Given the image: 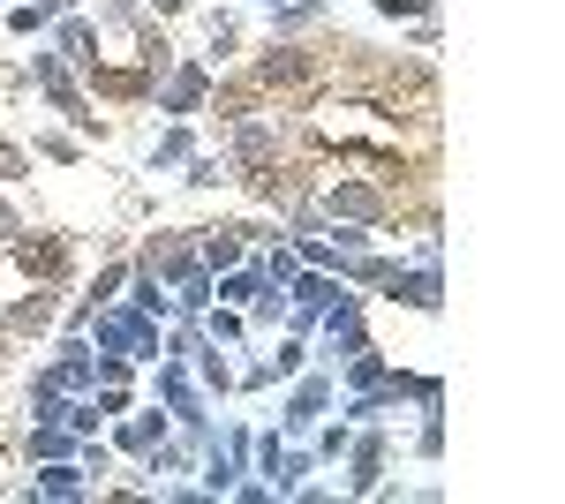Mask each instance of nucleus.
I'll return each instance as SVG.
<instances>
[{
	"label": "nucleus",
	"instance_id": "f257e3e1",
	"mask_svg": "<svg viewBox=\"0 0 565 504\" xmlns=\"http://www.w3.org/2000/svg\"><path fill=\"white\" fill-rule=\"evenodd\" d=\"M324 68H332V61H324V31H317V39H264L257 53L242 61V76H249L271 106H287V114L324 84Z\"/></svg>",
	"mask_w": 565,
	"mask_h": 504
},
{
	"label": "nucleus",
	"instance_id": "f03ea898",
	"mask_svg": "<svg viewBox=\"0 0 565 504\" xmlns=\"http://www.w3.org/2000/svg\"><path fill=\"white\" fill-rule=\"evenodd\" d=\"M0 264L23 279V287H76V242L53 234V226H15L0 242Z\"/></svg>",
	"mask_w": 565,
	"mask_h": 504
},
{
	"label": "nucleus",
	"instance_id": "7ed1b4c3",
	"mask_svg": "<svg viewBox=\"0 0 565 504\" xmlns=\"http://www.w3.org/2000/svg\"><path fill=\"white\" fill-rule=\"evenodd\" d=\"M212 61L204 53H174V68L151 84V114H167V121H196L204 114V98H212Z\"/></svg>",
	"mask_w": 565,
	"mask_h": 504
},
{
	"label": "nucleus",
	"instance_id": "20e7f679",
	"mask_svg": "<svg viewBox=\"0 0 565 504\" xmlns=\"http://www.w3.org/2000/svg\"><path fill=\"white\" fill-rule=\"evenodd\" d=\"M340 407V377L317 362V369H302V377H287V407H279V437H309L317 421Z\"/></svg>",
	"mask_w": 565,
	"mask_h": 504
},
{
	"label": "nucleus",
	"instance_id": "39448f33",
	"mask_svg": "<svg viewBox=\"0 0 565 504\" xmlns=\"http://www.w3.org/2000/svg\"><path fill=\"white\" fill-rule=\"evenodd\" d=\"M340 467H348V497H377V482L392 474V437L385 421H354L348 452H340Z\"/></svg>",
	"mask_w": 565,
	"mask_h": 504
},
{
	"label": "nucleus",
	"instance_id": "423d86ee",
	"mask_svg": "<svg viewBox=\"0 0 565 504\" xmlns=\"http://www.w3.org/2000/svg\"><path fill=\"white\" fill-rule=\"evenodd\" d=\"M129 264H136V271H151L159 287L189 279V271H196V226H159V234H143Z\"/></svg>",
	"mask_w": 565,
	"mask_h": 504
},
{
	"label": "nucleus",
	"instance_id": "0eeeda50",
	"mask_svg": "<svg viewBox=\"0 0 565 504\" xmlns=\"http://www.w3.org/2000/svg\"><path fill=\"white\" fill-rule=\"evenodd\" d=\"M377 294H385L392 309H415V317H437V309H445V271H437V264H399V271H392V279L377 287Z\"/></svg>",
	"mask_w": 565,
	"mask_h": 504
},
{
	"label": "nucleus",
	"instance_id": "6e6552de",
	"mask_svg": "<svg viewBox=\"0 0 565 504\" xmlns=\"http://www.w3.org/2000/svg\"><path fill=\"white\" fill-rule=\"evenodd\" d=\"M45 45H53V53H61V61L76 68V84H84L90 68L106 61V39H98V23H90V15H76V8H68V15H61V23L45 31Z\"/></svg>",
	"mask_w": 565,
	"mask_h": 504
},
{
	"label": "nucleus",
	"instance_id": "1a4fd4ad",
	"mask_svg": "<svg viewBox=\"0 0 565 504\" xmlns=\"http://www.w3.org/2000/svg\"><path fill=\"white\" fill-rule=\"evenodd\" d=\"M106 429H114V460H143V452L174 429V415H167V407H129V415H114Z\"/></svg>",
	"mask_w": 565,
	"mask_h": 504
},
{
	"label": "nucleus",
	"instance_id": "9d476101",
	"mask_svg": "<svg viewBox=\"0 0 565 504\" xmlns=\"http://www.w3.org/2000/svg\"><path fill=\"white\" fill-rule=\"evenodd\" d=\"M23 497L84 504V497H90V474H84V467H76V452H68V460H39V467H31V482H23Z\"/></svg>",
	"mask_w": 565,
	"mask_h": 504
},
{
	"label": "nucleus",
	"instance_id": "9b49d317",
	"mask_svg": "<svg viewBox=\"0 0 565 504\" xmlns=\"http://www.w3.org/2000/svg\"><path fill=\"white\" fill-rule=\"evenodd\" d=\"M332 31V0H271V39H317Z\"/></svg>",
	"mask_w": 565,
	"mask_h": 504
},
{
	"label": "nucleus",
	"instance_id": "f8f14e48",
	"mask_svg": "<svg viewBox=\"0 0 565 504\" xmlns=\"http://www.w3.org/2000/svg\"><path fill=\"white\" fill-rule=\"evenodd\" d=\"M45 377L61 384V392H90V332H61L53 362H45Z\"/></svg>",
	"mask_w": 565,
	"mask_h": 504
},
{
	"label": "nucleus",
	"instance_id": "ddd939ff",
	"mask_svg": "<svg viewBox=\"0 0 565 504\" xmlns=\"http://www.w3.org/2000/svg\"><path fill=\"white\" fill-rule=\"evenodd\" d=\"M399 264H407V256H392V249H377V242H370V249L340 256V279H348L354 294H377V287H385L392 271H399Z\"/></svg>",
	"mask_w": 565,
	"mask_h": 504
},
{
	"label": "nucleus",
	"instance_id": "4468645a",
	"mask_svg": "<svg viewBox=\"0 0 565 504\" xmlns=\"http://www.w3.org/2000/svg\"><path fill=\"white\" fill-rule=\"evenodd\" d=\"M340 287H348V279H340V271H295V279H287V309H302V317H317V309H324V301L340 294Z\"/></svg>",
	"mask_w": 565,
	"mask_h": 504
},
{
	"label": "nucleus",
	"instance_id": "2eb2a0df",
	"mask_svg": "<svg viewBox=\"0 0 565 504\" xmlns=\"http://www.w3.org/2000/svg\"><path fill=\"white\" fill-rule=\"evenodd\" d=\"M68 452H76V429H68V421H31V429H23V467L68 460Z\"/></svg>",
	"mask_w": 565,
	"mask_h": 504
},
{
	"label": "nucleus",
	"instance_id": "dca6fc26",
	"mask_svg": "<svg viewBox=\"0 0 565 504\" xmlns=\"http://www.w3.org/2000/svg\"><path fill=\"white\" fill-rule=\"evenodd\" d=\"M204 39H212L204 61H212V68H234V61H242V15H234V8H212V15H204Z\"/></svg>",
	"mask_w": 565,
	"mask_h": 504
},
{
	"label": "nucleus",
	"instance_id": "f3484780",
	"mask_svg": "<svg viewBox=\"0 0 565 504\" xmlns=\"http://www.w3.org/2000/svg\"><path fill=\"white\" fill-rule=\"evenodd\" d=\"M189 369H196V384H204V399H226V392H234V362H226L218 339H204V346L189 354Z\"/></svg>",
	"mask_w": 565,
	"mask_h": 504
},
{
	"label": "nucleus",
	"instance_id": "a211bd4d",
	"mask_svg": "<svg viewBox=\"0 0 565 504\" xmlns=\"http://www.w3.org/2000/svg\"><path fill=\"white\" fill-rule=\"evenodd\" d=\"M385 369H392V362H385V346L370 339V346H362V354H348V362H340L332 377H340V392H370V384L385 377Z\"/></svg>",
	"mask_w": 565,
	"mask_h": 504
},
{
	"label": "nucleus",
	"instance_id": "6ab92c4d",
	"mask_svg": "<svg viewBox=\"0 0 565 504\" xmlns=\"http://www.w3.org/2000/svg\"><path fill=\"white\" fill-rule=\"evenodd\" d=\"M189 151H196V128H189V121H167V128H159V143H151V173H174Z\"/></svg>",
	"mask_w": 565,
	"mask_h": 504
},
{
	"label": "nucleus",
	"instance_id": "aec40b11",
	"mask_svg": "<svg viewBox=\"0 0 565 504\" xmlns=\"http://www.w3.org/2000/svg\"><path fill=\"white\" fill-rule=\"evenodd\" d=\"M181 181H189V189H204V196H212V189H226V181H234V167H226V159H218V151H204V143H196V151H189V159H181Z\"/></svg>",
	"mask_w": 565,
	"mask_h": 504
},
{
	"label": "nucleus",
	"instance_id": "412c9836",
	"mask_svg": "<svg viewBox=\"0 0 565 504\" xmlns=\"http://www.w3.org/2000/svg\"><path fill=\"white\" fill-rule=\"evenodd\" d=\"M348 437H354V421H348V415H340V421L324 415L317 429H309V460H317V467H340V452H348Z\"/></svg>",
	"mask_w": 565,
	"mask_h": 504
},
{
	"label": "nucleus",
	"instance_id": "4be33fe9",
	"mask_svg": "<svg viewBox=\"0 0 565 504\" xmlns=\"http://www.w3.org/2000/svg\"><path fill=\"white\" fill-rule=\"evenodd\" d=\"M31 159H45V167H76V159H84V136H68V128H39V136H31Z\"/></svg>",
	"mask_w": 565,
	"mask_h": 504
},
{
	"label": "nucleus",
	"instance_id": "5701e85b",
	"mask_svg": "<svg viewBox=\"0 0 565 504\" xmlns=\"http://www.w3.org/2000/svg\"><path fill=\"white\" fill-rule=\"evenodd\" d=\"M264 369H271V384L302 377V369H309V339H302V332H287L279 346H271V354H264Z\"/></svg>",
	"mask_w": 565,
	"mask_h": 504
},
{
	"label": "nucleus",
	"instance_id": "b1692460",
	"mask_svg": "<svg viewBox=\"0 0 565 504\" xmlns=\"http://www.w3.org/2000/svg\"><path fill=\"white\" fill-rule=\"evenodd\" d=\"M196 324H204V339H218V346H242V339H249V317H242V309H226V301H212Z\"/></svg>",
	"mask_w": 565,
	"mask_h": 504
},
{
	"label": "nucleus",
	"instance_id": "393cba45",
	"mask_svg": "<svg viewBox=\"0 0 565 504\" xmlns=\"http://www.w3.org/2000/svg\"><path fill=\"white\" fill-rule=\"evenodd\" d=\"M53 23H61V15H53L45 0H15V8H8V39H45Z\"/></svg>",
	"mask_w": 565,
	"mask_h": 504
},
{
	"label": "nucleus",
	"instance_id": "a878e982",
	"mask_svg": "<svg viewBox=\"0 0 565 504\" xmlns=\"http://www.w3.org/2000/svg\"><path fill=\"white\" fill-rule=\"evenodd\" d=\"M242 317H249V339H257V332H279V324H287V287H264Z\"/></svg>",
	"mask_w": 565,
	"mask_h": 504
},
{
	"label": "nucleus",
	"instance_id": "bb28decb",
	"mask_svg": "<svg viewBox=\"0 0 565 504\" xmlns=\"http://www.w3.org/2000/svg\"><path fill=\"white\" fill-rule=\"evenodd\" d=\"M61 399H68V392L45 377V369H39L31 384H23V407H31V421H61Z\"/></svg>",
	"mask_w": 565,
	"mask_h": 504
},
{
	"label": "nucleus",
	"instance_id": "cd10ccee",
	"mask_svg": "<svg viewBox=\"0 0 565 504\" xmlns=\"http://www.w3.org/2000/svg\"><path fill=\"white\" fill-rule=\"evenodd\" d=\"M415 460H445V407H423V421H415Z\"/></svg>",
	"mask_w": 565,
	"mask_h": 504
},
{
	"label": "nucleus",
	"instance_id": "c85d7f7f",
	"mask_svg": "<svg viewBox=\"0 0 565 504\" xmlns=\"http://www.w3.org/2000/svg\"><path fill=\"white\" fill-rule=\"evenodd\" d=\"M90 384H136V362H129V354H106V346H90Z\"/></svg>",
	"mask_w": 565,
	"mask_h": 504
},
{
	"label": "nucleus",
	"instance_id": "c756f323",
	"mask_svg": "<svg viewBox=\"0 0 565 504\" xmlns=\"http://www.w3.org/2000/svg\"><path fill=\"white\" fill-rule=\"evenodd\" d=\"M31 143H0V189H15V181H31Z\"/></svg>",
	"mask_w": 565,
	"mask_h": 504
},
{
	"label": "nucleus",
	"instance_id": "7c9ffc66",
	"mask_svg": "<svg viewBox=\"0 0 565 504\" xmlns=\"http://www.w3.org/2000/svg\"><path fill=\"white\" fill-rule=\"evenodd\" d=\"M385 23H423V15H437V0H370Z\"/></svg>",
	"mask_w": 565,
	"mask_h": 504
},
{
	"label": "nucleus",
	"instance_id": "2f4dec72",
	"mask_svg": "<svg viewBox=\"0 0 565 504\" xmlns=\"http://www.w3.org/2000/svg\"><path fill=\"white\" fill-rule=\"evenodd\" d=\"M143 8H151L159 23H174V15H189V0H143Z\"/></svg>",
	"mask_w": 565,
	"mask_h": 504
},
{
	"label": "nucleus",
	"instance_id": "473e14b6",
	"mask_svg": "<svg viewBox=\"0 0 565 504\" xmlns=\"http://www.w3.org/2000/svg\"><path fill=\"white\" fill-rule=\"evenodd\" d=\"M15 226H23V211H15V204H8V196H0V242H8Z\"/></svg>",
	"mask_w": 565,
	"mask_h": 504
},
{
	"label": "nucleus",
	"instance_id": "72a5a7b5",
	"mask_svg": "<svg viewBox=\"0 0 565 504\" xmlns=\"http://www.w3.org/2000/svg\"><path fill=\"white\" fill-rule=\"evenodd\" d=\"M264 8H271V0H264Z\"/></svg>",
	"mask_w": 565,
	"mask_h": 504
}]
</instances>
